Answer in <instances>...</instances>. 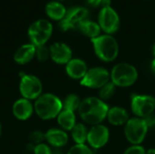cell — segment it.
<instances>
[{"instance_id":"cell-25","label":"cell","mask_w":155,"mask_h":154,"mask_svg":"<svg viewBox=\"0 0 155 154\" xmlns=\"http://www.w3.org/2000/svg\"><path fill=\"white\" fill-rule=\"evenodd\" d=\"M66 154H94L92 148L86 144H75L70 148Z\"/></svg>"},{"instance_id":"cell-26","label":"cell","mask_w":155,"mask_h":154,"mask_svg":"<svg viewBox=\"0 0 155 154\" xmlns=\"http://www.w3.org/2000/svg\"><path fill=\"white\" fill-rule=\"evenodd\" d=\"M35 55L40 62H45L50 56L49 49L45 45L35 46Z\"/></svg>"},{"instance_id":"cell-3","label":"cell","mask_w":155,"mask_h":154,"mask_svg":"<svg viewBox=\"0 0 155 154\" xmlns=\"http://www.w3.org/2000/svg\"><path fill=\"white\" fill-rule=\"evenodd\" d=\"M96 56L106 63L114 61L119 54V44L116 39L111 34H101L91 39Z\"/></svg>"},{"instance_id":"cell-35","label":"cell","mask_w":155,"mask_h":154,"mask_svg":"<svg viewBox=\"0 0 155 154\" xmlns=\"http://www.w3.org/2000/svg\"><path fill=\"white\" fill-rule=\"evenodd\" d=\"M153 55H154L155 57V43L154 44H153Z\"/></svg>"},{"instance_id":"cell-32","label":"cell","mask_w":155,"mask_h":154,"mask_svg":"<svg viewBox=\"0 0 155 154\" xmlns=\"http://www.w3.org/2000/svg\"><path fill=\"white\" fill-rule=\"evenodd\" d=\"M151 70L155 74V57L153 58V60L152 61V63H151Z\"/></svg>"},{"instance_id":"cell-23","label":"cell","mask_w":155,"mask_h":154,"mask_svg":"<svg viewBox=\"0 0 155 154\" xmlns=\"http://www.w3.org/2000/svg\"><path fill=\"white\" fill-rule=\"evenodd\" d=\"M81 102L82 101L77 94L70 93L64 98V100L63 102V109L69 110L72 112L78 111L80 104H81Z\"/></svg>"},{"instance_id":"cell-9","label":"cell","mask_w":155,"mask_h":154,"mask_svg":"<svg viewBox=\"0 0 155 154\" xmlns=\"http://www.w3.org/2000/svg\"><path fill=\"white\" fill-rule=\"evenodd\" d=\"M110 81V73L107 69L101 66H95L88 69L84 77L80 81V84L88 88L100 89Z\"/></svg>"},{"instance_id":"cell-36","label":"cell","mask_w":155,"mask_h":154,"mask_svg":"<svg viewBox=\"0 0 155 154\" xmlns=\"http://www.w3.org/2000/svg\"><path fill=\"white\" fill-rule=\"evenodd\" d=\"M1 133H2V126H1V123H0V136H1Z\"/></svg>"},{"instance_id":"cell-31","label":"cell","mask_w":155,"mask_h":154,"mask_svg":"<svg viewBox=\"0 0 155 154\" xmlns=\"http://www.w3.org/2000/svg\"><path fill=\"white\" fill-rule=\"evenodd\" d=\"M143 120H144V122H145V123H146V125H147V127L150 129V128H153V127H154L155 126V113H152V114H150V115H148L147 117H145V118H143Z\"/></svg>"},{"instance_id":"cell-12","label":"cell","mask_w":155,"mask_h":154,"mask_svg":"<svg viewBox=\"0 0 155 154\" xmlns=\"http://www.w3.org/2000/svg\"><path fill=\"white\" fill-rule=\"evenodd\" d=\"M110 138L109 129L104 124L92 126L88 131L87 143L92 149H101L104 147Z\"/></svg>"},{"instance_id":"cell-13","label":"cell","mask_w":155,"mask_h":154,"mask_svg":"<svg viewBox=\"0 0 155 154\" xmlns=\"http://www.w3.org/2000/svg\"><path fill=\"white\" fill-rule=\"evenodd\" d=\"M49 52L51 59L58 64H66L73 56L70 46L62 42L53 44L49 48Z\"/></svg>"},{"instance_id":"cell-11","label":"cell","mask_w":155,"mask_h":154,"mask_svg":"<svg viewBox=\"0 0 155 154\" xmlns=\"http://www.w3.org/2000/svg\"><path fill=\"white\" fill-rule=\"evenodd\" d=\"M98 25L106 34H114L120 27V17L110 5L103 7L98 14Z\"/></svg>"},{"instance_id":"cell-28","label":"cell","mask_w":155,"mask_h":154,"mask_svg":"<svg viewBox=\"0 0 155 154\" xmlns=\"http://www.w3.org/2000/svg\"><path fill=\"white\" fill-rule=\"evenodd\" d=\"M124 154H146V151L142 145H132L124 151Z\"/></svg>"},{"instance_id":"cell-2","label":"cell","mask_w":155,"mask_h":154,"mask_svg":"<svg viewBox=\"0 0 155 154\" xmlns=\"http://www.w3.org/2000/svg\"><path fill=\"white\" fill-rule=\"evenodd\" d=\"M34 109L40 119L51 120L63 110V102L53 93H44L35 100Z\"/></svg>"},{"instance_id":"cell-1","label":"cell","mask_w":155,"mask_h":154,"mask_svg":"<svg viewBox=\"0 0 155 154\" xmlns=\"http://www.w3.org/2000/svg\"><path fill=\"white\" fill-rule=\"evenodd\" d=\"M109 106L99 97L90 96L84 98L78 109L81 119L91 126L102 124L106 119Z\"/></svg>"},{"instance_id":"cell-7","label":"cell","mask_w":155,"mask_h":154,"mask_svg":"<svg viewBox=\"0 0 155 154\" xmlns=\"http://www.w3.org/2000/svg\"><path fill=\"white\" fill-rule=\"evenodd\" d=\"M21 81L19 84V90L23 98L27 100H36L41 94L43 90V84L40 79L32 74H20Z\"/></svg>"},{"instance_id":"cell-4","label":"cell","mask_w":155,"mask_h":154,"mask_svg":"<svg viewBox=\"0 0 155 154\" xmlns=\"http://www.w3.org/2000/svg\"><path fill=\"white\" fill-rule=\"evenodd\" d=\"M111 82L117 87H129L138 79V71L131 64L120 63L115 64L110 73Z\"/></svg>"},{"instance_id":"cell-5","label":"cell","mask_w":155,"mask_h":154,"mask_svg":"<svg viewBox=\"0 0 155 154\" xmlns=\"http://www.w3.org/2000/svg\"><path fill=\"white\" fill-rule=\"evenodd\" d=\"M53 25L47 19H38L33 22L27 31L28 37L35 46L45 45L53 34Z\"/></svg>"},{"instance_id":"cell-19","label":"cell","mask_w":155,"mask_h":154,"mask_svg":"<svg viewBox=\"0 0 155 154\" xmlns=\"http://www.w3.org/2000/svg\"><path fill=\"white\" fill-rule=\"evenodd\" d=\"M45 10L46 15L50 19L54 21H58V22L63 20L67 13L65 6L59 1L48 2L45 5Z\"/></svg>"},{"instance_id":"cell-33","label":"cell","mask_w":155,"mask_h":154,"mask_svg":"<svg viewBox=\"0 0 155 154\" xmlns=\"http://www.w3.org/2000/svg\"><path fill=\"white\" fill-rule=\"evenodd\" d=\"M53 151V150H52ZM52 154H64L63 153V152L60 150V148H55V150H54L53 151V153Z\"/></svg>"},{"instance_id":"cell-29","label":"cell","mask_w":155,"mask_h":154,"mask_svg":"<svg viewBox=\"0 0 155 154\" xmlns=\"http://www.w3.org/2000/svg\"><path fill=\"white\" fill-rule=\"evenodd\" d=\"M30 139L33 143L40 144L44 140H45V135L41 131H34L30 134Z\"/></svg>"},{"instance_id":"cell-24","label":"cell","mask_w":155,"mask_h":154,"mask_svg":"<svg viewBox=\"0 0 155 154\" xmlns=\"http://www.w3.org/2000/svg\"><path fill=\"white\" fill-rule=\"evenodd\" d=\"M115 89L116 86L110 81L109 83H107L105 85H104L102 88L99 89V98L103 101L109 100L114 96L115 93Z\"/></svg>"},{"instance_id":"cell-37","label":"cell","mask_w":155,"mask_h":154,"mask_svg":"<svg viewBox=\"0 0 155 154\" xmlns=\"http://www.w3.org/2000/svg\"><path fill=\"white\" fill-rule=\"evenodd\" d=\"M57 1H63V0H57Z\"/></svg>"},{"instance_id":"cell-34","label":"cell","mask_w":155,"mask_h":154,"mask_svg":"<svg viewBox=\"0 0 155 154\" xmlns=\"http://www.w3.org/2000/svg\"><path fill=\"white\" fill-rule=\"evenodd\" d=\"M146 154H155V149H149L148 151H146Z\"/></svg>"},{"instance_id":"cell-18","label":"cell","mask_w":155,"mask_h":154,"mask_svg":"<svg viewBox=\"0 0 155 154\" xmlns=\"http://www.w3.org/2000/svg\"><path fill=\"white\" fill-rule=\"evenodd\" d=\"M35 56V46L33 44H25L21 45L14 54V60L18 64H25L32 61Z\"/></svg>"},{"instance_id":"cell-16","label":"cell","mask_w":155,"mask_h":154,"mask_svg":"<svg viewBox=\"0 0 155 154\" xmlns=\"http://www.w3.org/2000/svg\"><path fill=\"white\" fill-rule=\"evenodd\" d=\"M45 135L47 143L54 148H62L65 146L69 140L66 132L57 128H52L48 130Z\"/></svg>"},{"instance_id":"cell-17","label":"cell","mask_w":155,"mask_h":154,"mask_svg":"<svg viewBox=\"0 0 155 154\" xmlns=\"http://www.w3.org/2000/svg\"><path fill=\"white\" fill-rule=\"evenodd\" d=\"M106 119L114 126H122L126 124L130 120V116L126 109L120 106H114L109 108Z\"/></svg>"},{"instance_id":"cell-6","label":"cell","mask_w":155,"mask_h":154,"mask_svg":"<svg viewBox=\"0 0 155 154\" xmlns=\"http://www.w3.org/2000/svg\"><path fill=\"white\" fill-rule=\"evenodd\" d=\"M149 128L142 118L134 117L124 125V135L132 145H141L146 138Z\"/></svg>"},{"instance_id":"cell-14","label":"cell","mask_w":155,"mask_h":154,"mask_svg":"<svg viewBox=\"0 0 155 154\" xmlns=\"http://www.w3.org/2000/svg\"><path fill=\"white\" fill-rule=\"evenodd\" d=\"M65 71L69 77L75 80H82L88 71L86 63L79 58H72L65 64Z\"/></svg>"},{"instance_id":"cell-22","label":"cell","mask_w":155,"mask_h":154,"mask_svg":"<svg viewBox=\"0 0 155 154\" xmlns=\"http://www.w3.org/2000/svg\"><path fill=\"white\" fill-rule=\"evenodd\" d=\"M88 129L83 123H76L72 129L71 134L75 144H85L88 137Z\"/></svg>"},{"instance_id":"cell-10","label":"cell","mask_w":155,"mask_h":154,"mask_svg":"<svg viewBox=\"0 0 155 154\" xmlns=\"http://www.w3.org/2000/svg\"><path fill=\"white\" fill-rule=\"evenodd\" d=\"M88 10L83 6H75L69 10L63 20L59 22V27L63 31L78 29L80 25L88 19Z\"/></svg>"},{"instance_id":"cell-20","label":"cell","mask_w":155,"mask_h":154,"mask_svg":"<svg viewBox=\"0 0 155 154\" xmlns=\"http://www.w3.org/2000/svg\"><path fill=\"white\" fill-rule=\"evenodd\" d=\"M56 118H57V123L59 126L64 131H72V129L76 124L75 113L74 112H72L69 110L63 109Z\"/></svg>"},{"instance_id":"cell-27","label":"cell","mask_w":155,"mask_h":154,"mask_svg":"<svg viewBox=\"0 0 155 154\" xmlns=\"http://www.w3.org/2000/svg\"><path fill=\"white\" fill-rule=\"evenodd\" d=\"M34 153L35 154H52L53 153V151L52 149L45 144V143H40V144H37L36 146L34 147Z\"/></svg>"},{"instance_id":"cell-30","label":"cell","mask_w":155,"mask_h":154,"mask_svg":"<svg viewBox=\"0 0 155 154\" xmlns=\"http://www.w3.org/2000/svg\"><path fill=\"white\" fill-rule=\"evenodd\" d=\"M86 1L90 5L94 7L101 6L103 8L105 6H110L111 5V0H86Z\"/></svg>"},{"instance_id":"cell-8","label":"cell","mask_w":155,"mask_h":154,"mask_svg":"<svg viewBox=\"0 0 155 154\" xmlns=\"http://www.w3.org/2000/svg\"><path fill=\"white\" fill-rule=\"evenodd\" d=\"M131 109L136 117L143 119L154 113L155 98L148 94H133Z\"/></svg>"},{"instance_id":"cell-15","label":"cell","mask_w":155,"mask_h":154,"mask_svg":"<svg viewBox=\"0 0 155 154\" xmlns=\"http://www.w3.org/2000/svg\"><path fill=\"white\" fill-rule=\"evenodd\" d=\"M34 105L27 99L21 98L15 102L13 104V114L15 117L20 121H25L29 119L34 112Z\"/></svg>"},{"instance_id":"cell-21","label":"cell","mask_w":155,"mask_h":154,"mask_svg":"<svg viewBox=\"0 0 155 154\" xmlns=\"http://www.w3.org/2000/svg\"><path fill=\"white\" fill-rule=\"evenodd\" d=\"M78 30H80L83 34H84L85 36L94 39L98 37L99 35H101V27L98 25V23L92 21L90 19H86L84 20L79 26Z\"/></svg>"}]
</instances>
